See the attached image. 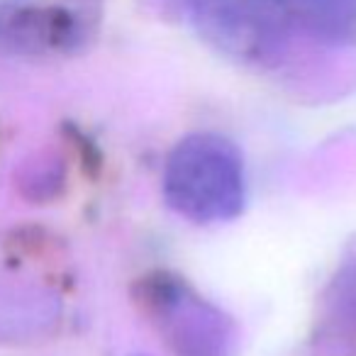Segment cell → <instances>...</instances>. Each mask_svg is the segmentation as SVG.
<instances>
[{"instance_id":"cell-1","label":"cell","mask_w":356,"mask_h":356,"mask_svg":"<svg viewBox=\"0 0 356 356\" xmlns=\"http://www.w3.org/2000/svg\"><path fill=\"white\" fill-rule=\"evenodd\" d=\"M161 191L168 208L191 222H229L247 203L242 152L222 134H188L166 156Z\"/></svg>"},{"instance_id":"cell-2","label":"cell","mask_w":356,"mask_h":356,"mask_svg":"<svg viewBox=\"0 0 356 356\" xmlns=\"http://www.w3.org/2000/svg\"><path fill=\"white\" fill-rule=\"evenodd\" d=\"M134 302L173 356H237L234 320L186 278L168 271L149 273L134 288Z\"/></svg>"},{"instance_id":"cell-3","label":"cell","mask_w":356,"mask_h":356,"mask_svg":"<svg viewBox=\"0 0 356 356\" xmlns=\"http://www.w3.org/2000/svg\"><path fill=\"white\" fill-rule=\"evenodd\" d=\"M198 32L242 61H266L283 49L293 25V0H188Z\"/></svg>"},{"instance_id":"cell-4","label":"cell","mask_w":356,"mask_h":356,"mask_svg":"<svg viewBox=\"0 0 356 356\" xmlns=\"http://www.w3.org/2000/svg\"><path fill=\"white\" fill-rule=\"evenodd\" d=\"M307 30L330 42L356 37V0H293Z\"/></svg>"}]
</instances>
